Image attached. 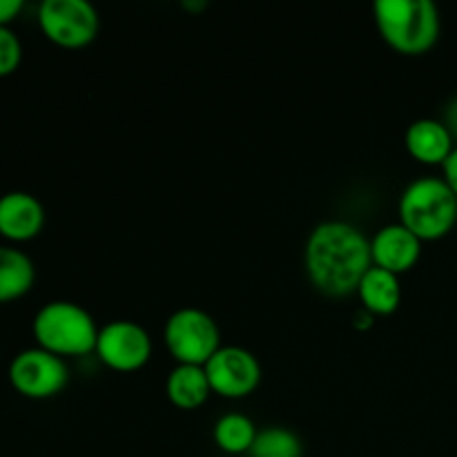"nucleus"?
<instances>
[{
	"instance_id": "aec40b11",
	"label": "nucleus",
	"mask_w": 457,
	"mask_h": 457,
	"mask_svg": "<svg viewBox=\"0 0 457 457\" xmlns=\"http://www.w3.org/2000/svg\"><path fill=\"white\" fill-rule=\"evenodd\" d=\"M442 170H445V177L442 179L449 183V187L455 192V196H457V145H455V150L451 152L449 159H446V163L442 165Z\"/></svg>"
},
{
	"instance_id": "f257e3e1",
	"label": "nucleus",
	"mask_w": 457,
	"mask_h": 457,
	"mask_svg": "<svg viewBox=\"0 0 457 457\" xmlns=\"http://www.w3.org/2000/svg\"><path fill=\"white\" fill-rule=\"evenodd\" d=\"M303 266L321 295L351 297L373 266L370 239L348 221H324L308 235Z\"/></svg>"
},
{
	"instance_id": "4be33fe9",
	"label": "nucleus",
	"mask_w": 457,
	"mask_h": 457,
	"mask_svg": "<svg viewBox=\"0 0 457 457\" xmlns=\"http://www.w3.org/2000/svg\"><path fill=\"white\" fill-rule=\"evenodd\" d=\"M445 125H446V128H449V132L453 134V138H455V143H457V96L449 103V107H446Z\"/></svg>"
},
{
	"instance_id": "39448f33",
	"label": "nucleus",
	"mask_w": 457,
	"mask_h": 457,
	"mask_svg": "<svg viewBox=\"0 0 457 457\" xmlns=\"http://www.w3.org/2000/svg\"><path fill=\"white\" fill-rule=\"evenodd\" d=\"M163 339L177 364L205 366L221 348V333L214 317L192 306L179 308L168 317Z\"/></svg>"
},
{
	"instance_id": "5701e85b",
	"label": "nucleus",
	"mask_w": 457,
	"mask_h": 457,
	"mask_svg": "<svg viewBox=\"0 0 457 457\" xmlns=\"http://www.w3.org/2000/svg\"><path fill=\"white\" fill-rule=\"evenodd\" d=\"M183 7L192 9V12H201V9L208 7V3H205V0H195V3H192V0H183Z\"/></svg>"
},
{
	"instance_id": "6e6552de",
	"label": "nucleus",
	"mask_w": 457,
	"mask_h": 457,
	"mask_svg": "<svg viewBox=\"0 0 457 457\" xmlns=\"http://www.w3.org/2000/svg\"><path fill=\"white\" fill-rule=\"evenodd\" d=\"M98 360L116 373H134L152 357V337L141 324L129 320L110 321L98 330Z\"/></svg>"
},
{
	"instance_id": "4468645a",
	"label": "nucleus",
	"mask_w": 457,
	"mask_h": 457,
	"mask_svg": "<svg viewBox=\"0 0 457 457\" xmlns=\"http://www.w3.org/2000/svg\"><path fill=\"white\" fill-rule=\"evenodd\" d=\"M357 297H360L361 308H366L370 315H393L402 302L400 277L378 266H370V270L366 272L360 288H357Z\"/></svg>"
},
{
	"instance_id": "9b49d317",
	"label": "nucleus",
	"mask_w": 457,
	"mask_h": 457,
	"mask_svg": "<svg viewBox=\"0 0 457 457\" xmlns=\"http://www.w3.org/2000/svg\"><path fill=\"white\" fill-rule=\"evenodd\" d=\"M370 254H373V266L400 277L420 262L422 241L397 221L375 232V237L370 239Z\"/></svg>"
},
{
	"instance_id": "ddd939ff",
	"label": "nucleus",
	"mask_w": 457,
	"mask_h": 457,
	"mask_svg": "<svg viewBox=\"0 0 457 457\" xmlns=\"http://www.w3.org/2000/svg\"><path fill=\"white\" fill-rule=\"evenodd\" d=\"M165 395L177 409L196 411L212 395L204 366L177 364L165 379Z\"/></svg>"
},
{
	"instance_id": "0eeeda50",
	"label": "nucleus",
	"mask_w": 457,
	"mask_h": 457,
	"mask_svg": "<svg viewBox=\"0 0 457 457\" xmlns=\"http://www.w3.org/2000/svg\"><path fill=\"white\" fill-rule=\"evenodd\" d=\"M7 379L13 391L27 400H49L65 391L70 384V369L62 357L34 346L13 355Z\"/></svg>"
},
{
	"instance_id": "412c9836",
	"label": "nucleus",
	"mask_w": 457,
	"mask_h": 457,
	"mask_svg": "<svg viewBox=\"0 0 457 457\" xmlns=\"http://www.w3.org/2000/svg\"><path fill=\"white\" fill-rule=\"evenodd\" d=\"M373 324H375V315H370L366 308L361 306L357 308V312L353 315V326H355L357 330H370L373 328Z\"/></svg>"
},
{
	"instance_id": "dca6fc26",
	"label": "nucleus",
	"mask_w": 457,
	"mask_h": 457,
	"mask_svg": "<svg viewBox=\"0 0 457 457\" xmlns=\"http://www.w3.org/2000/svg\"><path fill=\"white\" fill-rule=\"evenodd\" d=\"M257 433H259L257 427H254V422L248 418V415L228 413L217 420L212 437H214V445H217L223 453L244 455V453H250Z\"/></svg>"
},
{
	"instance_id": "f03ea898",
	"label": "nucleus",
	"mask_w": 457,
	"mask_h": 457,
	"mask_svg": "<svg viewBox=\"0 0 457 457\" xmlns=\"http://www.w3.org/2000/svg\"><path fill=\"white\" fill-rule=\"evenodd\" d=\"M373 16L384 43L404 56H422L440 40V9L431 0H378Z\"/></svg>"
},
{
	"instance_id": "f3484780",
	"label": "nucleus",
	"mask_w": 457,
	"mask_h": 457,
	"mask_svg": "<svg viewBox=\"0 0 457 457\" xmlns=\"http://www.w3.org/2000/svg\"><path fill=\"white\" fill-rule=\"evenodd\" d=\"M250 457H303V445L295 431L286 427H268L257 433Z\"/></svg>"
},
{
	"instance_id": "423d86ee",
	"label": "nucleus",
	"mask_w": 457,
	"mask_h": 457,
	"mask_svg": "<svg viewBox=\"0 0 457 457\" xmlns=\"http://www.w3.org/2000/svg\"><path fill=\"white\" fill-rule=\"evenodd\" d=\"M38 27L49 43L62 49H80L94 43L101 29L96 7L87 0H43Z\"/></svg>"
},
{
	"instance_id": "6ab92c4d",
	"label": "nucleus",
	"mask_w": 457,
	"mask_h": 457,
	"mask_svg": "<svg viewBox=\"0 0 457 457\" xmlns=\"http://www.w3.org/2000/svg\"><path fill=\"white\" fill-rule=\"evenodd\" d=\"M25 9L22 0H0V27H9Z\"/></svg>"
},
{
	"instance_id": "1a4fd4ad",
	"label": "nucleus",
	"mask_w": 457,
	"mask_h": 457,
	"mask_svg": "<svg viewBox=\"0 0 457 457\" xmlns=\"http://www.w3.org/2000/svg\"><path fill=\"white\" fill-rule=\"evenodd\" d=\"M214 395L226 400H241L257 391L262 382V364L241 346H221L204 366Z\"/></svg>"
},
{
	"instance_id": "f8f14e48",
	"label": "nucleus",
	"mask_w": 457,
	"mask_h": 457,
	"mask_svg": "<svg viewBox=\"0 0 457 457\" xmlns=\"http://www.w3.org/2000/svg\"><path fill=\"white\" fill-rule=\"evenodd\" d=\"M406 150L424 165H445L455 150V138L440 119H418L406 129Z\"/></svg>"
},
{
	"instance_id": "a211bd4d",
	"label": "nucleus",
	"mask_w": 457,
	"mask_h": 457,
	"mask_svg": "<svg viewBox=\"0 0 457 457\" xmlns=\"http://www.w3.org/2000/svg\"><path fill=\"white\" fill-rule=\"evenodd\" d=\"M22 43L12 27H0V79H7L21 67Z\"/></svg>"
},
{
	"instance_id": "9d476101",
	"label": "nucleus",
	"mask_w": 457,
	"mask_h": 457,
	"mask_svg": "<svg viewBox=\"0 0 457 457\" xmlns=\"http://www.w3.org/2000/svg\"><path fill=\"white\" fill-rule=\"evenodd\" d=\"M45 228V205L25 190L4 192L0 196V237L12 244H27Z\"/></svg>"
},
{
	"instance_id": "20e7f679",
	"label": "nucleus",
	"mask_w": 457,
	"mask_h": 457,
	"mask_svg": "<svg viewBox=\"0 0 457 457\" xmlns=\"http://www.w3.org/2000/svg\"><path fill=\"white\" fill-rule=\"evenodd\" d=\"M96 321L74 302H49L31 321L36 346L58 357H83L96 351Z\"/></svg>"
},
{
	"instance_id": "7ed1b4c3",
	"label": "nucleus",
	"mask_w": 457,
	"mask_h": 457,
	"mask_svg": "<svg viewBox=\"0 0 457 457\" xmlns=\"http://www.w3.org/2000/svg\"><path fill=\"white\" fill-rule=\"evenodd\" d=\"M400 223L420 241L445 239L457 223V196L440 177H420L402 192Z\"/></svg>"
},
{
	"instance_id": "2eb2a0df",
	"label": "nucleus",
	"mask_w": 457,
	"mask_h": 457,
	"mask_svg": "<svg viewBox=\"0 0 457 457\" xmlns=\"http://www.w3.org/2000/svg\"><path fill=\"white\" fill-rule=\"evenodd\" d=\"M36 281V268L29 254L13 245H0V303L25 297Z\"/></svg>"
}]
</instances>
